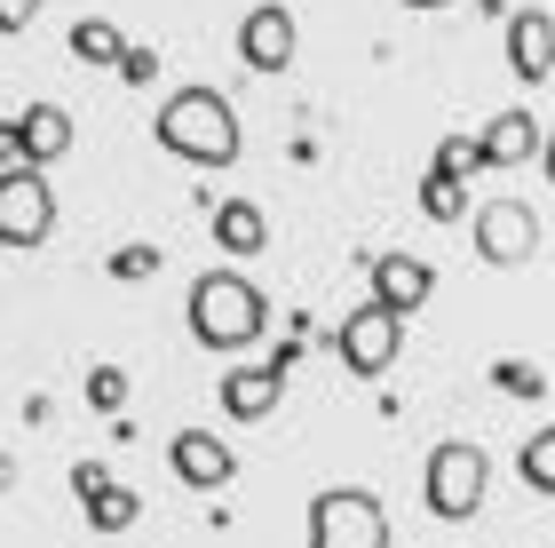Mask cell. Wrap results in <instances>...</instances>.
<instances>
[{
	"mask_svg": "<svg viewBox=\"0 0 555 548\" xmlns=\"http://www.w3.org/2000/svg\"><path fill=\"white\" fill-rule=\"evenodd\" d=\"M540 119H532V104H508L492 119L485 136H476V152H485V167H524V160H540Z\"/></svg>",
	"mask_w": 555,
	"mask_h": 548,
	"instance_id": "cell-13",
	"label": "cell"
},
{
	"mask_svg": "<svg viewBox=\"0 0 555 548\" xmlns=\"http://www.w3.org/2000/svg\"><path fill=\"white\" fill-rule=\"evenodd\" d=\"M334 358L358 373V382H382V373L405 358V318L382 310V303H365V310H349L341 327H334Z\"/></svg>",
	"mask_w": 555,
	"mask_h": 548,
	"instance_id": "cell-5",
	"label": "cell"
},
{
	"mask_svg": "<svg viewBox=\"0 0 555 548\" xmlns=\"http://www.w3.org/2000/svg\"><path fill=\"white\" fill-rule=\"evenodd\" d=\"M183 318H191V342H198V351H222V358H231V351H255V342H262L270 294L246 279V270H198Z\"/></svg>",
	"mask_w": 555,
	"mask_h": 548,
	"instance_id": "cell-2",
	"label": "cell"
},
{
	"mask_svg": "<svg viewBox=\"0 0 555 548\" xmlns=\"http://www.w3.org/2000/svg\"><path fill=\"white\" fill-rule=\"evenodd\" d=\"M80 509H88V533H128V525H135V517H143V493L112 477L104 493H88V501H80Z\"/></svg>",
	"mask_w": 555,
	"mask_h": 548,
	"instance_id": "cell-17",
	"label": "cell"
},
{
	"mask_svg": "<svg viewBox=\"0 0 555 548\" xmlns=\"http://www.w3.org/2000/svg\"><path fill=\"white\" fill-rule=\"evenodd\" d=\"M16 485V454H0V493H9Z\"/></svg>",
	"mask_w": 555,
	"mask_h": 548,
	"instance_id": "cell-28",
	"label": "cell"
},
{
	"mask_svg": "<svg viewBox=\"0 0 555 548\" xmlns=\"http://www.w3.org/2000/svg\"><path fill=\"white\" fill-rule=\"evenodd\" d=\"M421 215H428V222H461V215H468V183H452V176L428 167V176H421Z\"/></svg>",
	"mask_w": 555,
	"mask_h": 548,
	"instance_id": "cell-19",
	"label": "cell"
},
{
	"mask_svg": "<svg viewBox=\"0 0 555 548\" xmlns=\"http://www.w3.org/2000/svg\"><path fill=\"white\" fill-rule=\"evenodd\" d=\"M9 143H16V167H56L72 152V112L64 104H24L9 119Z\"/></svg>",
	"mask_w": 555,
	"mask_h": 548,
	"instance_id": "cell-9",
	"label": "cell"
},
{
	"mask_svg": "<svg viewBox=\"0 0 555 548\" xmlns=\"http://www.w3.org/2000/svg\"><path fill=\"white\" fill-rule=\"evenodd\" d=\"M215 246H222V255H262V246H270V215L255 207V199H222V207H215Z\"/></svg>",
	"mask_w": 555,
	"mask_h": 548,
	"instance_id": "cell-15",
	"label": "cell"
},
{
	"mask_svg": "<svg viewBox=\"0 0 555 548\" xmlns=\"http://www.w3.org/2000/svg\"><path fill=\"white\" fill-rule=\"evenodd\" d=\"M40 16V0H0V33H24Z\"/></svg>",
	"mask_w": 555,
	"mask_h": 548,
	"instance_id": "cell-26",
	"label": "cell"
},
{
	"mask_svg": "<svg viewBox=\"0 0 555 548\" xmlns=\"http://www.w3.org/2000/svg\"><path fill=\"white\" fill-rule=\"evenodd\" d=\"M72 64H119V48H128V33H119L112 16H72Z\"/></svg>",
	"mask_w": 555,
	"mask_h": 548,
	"instance_id": "cell-16",
	"label": "cell"
},
{
	"mask_svg": "<svg viewBox=\"0 0 555 548\" xmlns=\"http://www.w3.org/2000/svg\"><path fill=\"white\" fill-rule=\"evenodd\" d=\"M437 176H452V183L485 176V152H476V136H444V143H437Z\"/></svg>",
	"mask_w": 555,
	"mask_h": 548,
	"instance_id": "cell-20",
	"label": "cell"
},
{
	"mask_svg": "<svg viewBox=\"0 0 555 548\" xmlns=\"http://www.w3.org/2000/svg\"><path fill=\"white\" fill-rule=\"evenodd\" d=\"M88 406L119 413V406H128V373H119V366H88Z\"/></svg>",
	"mask_w": 555,
	"mask_h": 548,
	"instance_id": "cell-23",
	"label": "cell"
},
{
	"mask_svg": "<svg viewBox=\"0 0 555 548\" xmlns=\"http://www.w3.org/2000/svg\"><path fill=\"white\" fill-rule=\"evenodd\" d=\"M540 167H547V183H555V128L540 136Z\"/></svg>",
	"mask_w": 555,
	"mask_h": 548,
	"instance_id": "cell-27",
	"label": "cell"
},
{
	"mask_svg": "<svg viewBox=\"0 0 555 548\" xmlns=\"http://www.w3.org/2000/svg\"><path fill=\"white\" fill-rule=\"evenodd\" d=\"M516 469H524V485H532V493L555 501V421H540V430L516 445Z\"/></svg>",
	"mask_w": 555,
	"mask_h": 548,
	"instance_id": "cell-18",
	"label": "cell"
},
{
	"mask_svg": "<svg viewBox=\"0 0 555 548\" xmlns=\"http://www.w3.org/2000/svg\"><path fill=\"white\" fill-rule=\"evenodd\" d=\"M119 80H128V88H151V80H159V48H143V40H128V48H119Z\"/></svg>",
	"mask_w": 555,
	"mask_h": 548,
	"instance_id": "cell-24",
	"label": "cell"
},
{
	"mask_svg": "<svg viewBox=\"0 0 555 548\" xmlns=\"http://www.w3.org/2000/svg\"><path fill=\"white\" fill-rule=\"evenodd\" d=\"M485 485H492V454L476 437H444L437 454H428V469H421L428 517H444V525H468V517L485 509Z\"/></svg>",
	"mask_w": 555,
	"mask_h": 548,
	"instance_id": "cell-3",
	"label": "cell"
},
{
	"mask_svg": "<svg viewBox=\"0 0 555 548\" xmlns=\"http://www.w3.org/2000/svg\"><path fill=\"white\" fill-rule=\"evenodd\" d=\"M428 294H437V270H428L421 255H373V303H382V310L413 318Z\"/></svg>",
	"mask_w": 555,
	"mask_h": 548,
	"instance_id": "cell-12",
	"label": "cell"
},
{
	"mask_svg": "<svg viewBox=\"0 0 555 548\" xmlns=\"http://www.w3.org/2000/svg\"><path fill=\"white\" fill-rule=\"evenodd\" d=\"M56 231V191L40 167H0V246H40Z\"/></svg>",
	"mask_w": 555,
	"mask_h": 548,
	"instance_id": "cell-6",
	"label": "cell"
},
{
	"mask_svg": "<svg viewBox=\"0 0 555 548\" xmlns=\"http://www.w3.org/2000/svg\"><path fill=\"white\" fill-rule=\"evenodd\" d=\"M405 9H452V0H405Z\"/></svg>",
	"mask_w": 555,
	"mask_h": 548,
	"instance_id": "cell-30",
	"label": "cell"
},
{
	"mask_svg": "<svg viewBox=\"0 0 555 548\" xmlns=\"http://www.w3.org/2000/svg\"><path fill=\"white\" fill-rule=\"evenodd\" d=\"M492 390H508V397H547V373L524 366V358H500V366H492Z\"/></svg>",
	"mask_w": 555,
	"mask_h": 548,
	"instance_id": "cell-21",
	"label": "cell"
},
{
	"mask_svg": "<svg viewBox=\"0 0 555 548\" xmlns=\"http://www.w3.org/2000/svg\"><path fill=\"white\" fill-rule=\"evenodd\" d=\"M112 279H159V246H151V239L112 246Z\"/></svg>",
	"mask_w": 555,
	"mask_h": 548,
	"instance_id": "cell-22",
	"label": "cell"
},
{
	"mask_svg": "<svg viewBox=\"0 0 555 548\" xmlns=\"http://www.w3.org/2000/svg\"><path fill=\"white\" fill-rule=\"evenodd\" d=\"M151 136H159V152L175 160H191V167H238V112H231V95L207 88V80H191V88H175L159 112H151Z\"/></svg>",
	"mask_w": 555,
	"mask_h": 548,
	"instance_id": "cell-1",
	"label": "cell"
},
{
	"mask_svg": "<svg viewBox=\"0 0 555 548\" xmlns=\"http://www.w3.org/2000/svg\"><path fill=\"white\" fill-rule=\"evenodd\" d=\"M508 72L524 88L555 80V16L547 9H508Z\"/></svg>",
	"mask_w": 555,
	"mask_h": 548,
	"instance_id": "cell-11",
	"label": "cell"
},
{
	"mask_svg": "<svg viewBox=\"0 0 555 548\" xmlns=\"http://www.w3.org/2000/svg\"><path fill=\"white\" fill-rule=\"evenodd\" d=\"M476 255L492 270H516L540 255V215L524 207V199H492V207H476Z\"/></svg>",
	"mask_w": 555,
	"mask_h": 548,
	"instance_id": "cell-7",
	"label": "cell"
},
{
	"mask_svg": "<svg viewBox=\"0 0 555 548\" xmlns=\"http://www.w3.org/2000/svg\"><path fill=\"white\" fill-rule=\"evenodd\" d=\"M167 461H175V477H183L191 493H222V485L238 477L231 445H222L215 430H175V445H167Z\"/></svg>",
	"mask_w": 555,
	"mask_h": 548,
	"instance_id": "cell-10",
	"label": "cell"
},
{
	"mask_svg": "<svg viewBox=\"0 0 555 548\" xmlns=\"http://www.w3.org/2000/svg\"><path fill=\"white\" fill-rule=\"evenodd\" d=\"M310 548H389V509L365 485L310 493Z\"/></svg>",
	"mask_w": 555,
	"mask_h": 548,
	"instance_id": "cell-4",
	"label": "cell"
},
{
	"mask_svg": "<svg viewBox=\"0 0 555 548\" xmlns=\"http://www.w3.org/2000/svg\"><path fill=\"white\" fill-rule=\"evenodd\" d=\"M0 167H16V143H9V128H0Z\"/></svg>",
	"mask_w": 555,
	"mask_h": 548,
	"instance_id": "cell-29",
	"label": "cell"
},
{
	"mask_svg": "<svg viewBox=\"0 0 555 548\" xmlns=\"http://www.w3.org/2000/svg\"><path fill=\"white\" fill-rule=\"evenodd\" d=\"M278 397H286V373H270V366H231L222 373V413L231 421H270Z\"/></svg>",
	"mask_w": 555,
	"mask_h": 548,
	"instance_id": "cell-14",
	"label": "cell"
},
{
	"mask_svg": "<svg viewBox=\"0 0 555 548\" xmlns=\"http://www.w3.org/2000/svg\"><path fill=\"white\" fill-rule=\"evenodd\" d=\"M104 485H112L104 461H72V493H80V501H88V493H104Z\"/></svg>",
	"mask_w": 555,
	"mask_h": 548,
	"instance_id": "cell-25",
	"label": "cell"
},
{
	"mask_svg": "<svg viewBox=\"0 0 555 548\" xmlns=\"http://www.w3.org/2000/svg\"><path fill=\"white\" fill-rule=\"evenodd\" d=\"M238 64L262 72V80H278V72L294 64V9H278V0L246 9V24H238Z\"/></svg>",
	"mask_w": 555,
	"mask_h": 548,
	"instance_id": "cell-8",
	"label": "cell"
}]
</instances>
